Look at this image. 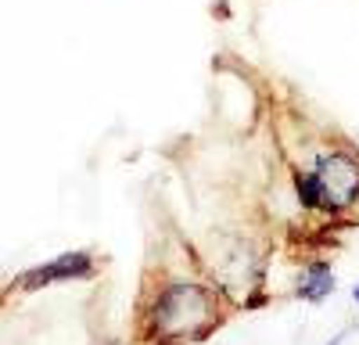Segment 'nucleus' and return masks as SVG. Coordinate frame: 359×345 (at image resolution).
Returning <instances> with one entry per match:
<instances>
[{
    "instance_id": "f257e3e1",
    "label": "nucleus",
    "mask_w": 359,
    "mask_h": 345,
    "mask_svg": "<svg viewBox=\"0 0 359 345\" xmlns=\"http://www.w3.org/2000/svg\"><path fill=\"white\" fill-rule=\"evenodd\" d=\"M212 320V299L198 284H172L155 302V327L165 338L201 334V324Z\"/></svg>"
},
{
    "instance_id": "f03ea898",
    "label": "nucleus",
    "mask_w": 359,
    "mask_h": 345,
    "mask_svg": "<svg viewBox=\"0 0 359 345\" xmlns=\"http://www.w3.org/2000/svg\"><path fill=\"white\" fill-rule=\"evenodd\" d=\"M313 177L320 184V209H345L359 198V162L345 151H331V155H320Z\"/></svg>"
},
{
    "instance_id": "7ed1b4c3",
    "label": "nucleus",
    "mask_w": 359,
    "mask_h": 345,
    "mask_svg": "<svg viewBox=\"0 0 359 345\" xmlns=\"http://www.w3.org/2000/svg\"><path fill=\"white\" fill-rule=\"evenodd\" d=\"M86 273H90V255L86 252H69V255H57L47 266H36V270L22 273L18 284L25 288V292H33V288H43L50 280H69V277H86Z\"/></svg>"
},
{
    "instance_id": "20e7f679",
    "label": "nucleus",
    "mask_w": 359,
    "mask_h": 345,
    "mask_svg": "<svg viewBox=\"0 0 359 345\" xmlns=\"http://www.w3.org/2000/svg\"><path fill=\"white\" fill-rule=\"evenodd\" d=\"M331 292H334V270L327 266V263H313L306 270V280H302V288H298V295L309 299V302H320V299H327Z\"/></svg>"
},
{
    "instance_id": "39448f33",
    "label": "nucleus",
    "mask_w": 359,
    "mask_h": 345,
    "mask_svg": "<svg viewBox=\"0 0 359 345\" xmlns=\"http://www.w3.org/2000/svg\"><path fill=\"white\" fill-rule=\"evenodd\" d=\"M294 191H298V201H302V209H320V184L313 172H298L294 177Z\"/></svg>"
},
{
    "instance_id": "423d86ee",
    "label": "nucleus",
    "mask_w": 359,
    "mask_h": 345,
    "mask_svg": "<svg viewBox=\"0 0 359 345\" xmlns=\"http://www.w3.org/2000/svg\"><path fill=\"white\" fill-rule=\"evenodd\" d=\"M352 299H355V302H359V284H355V292H352Z\"/></svg>"
}]
</instances>
